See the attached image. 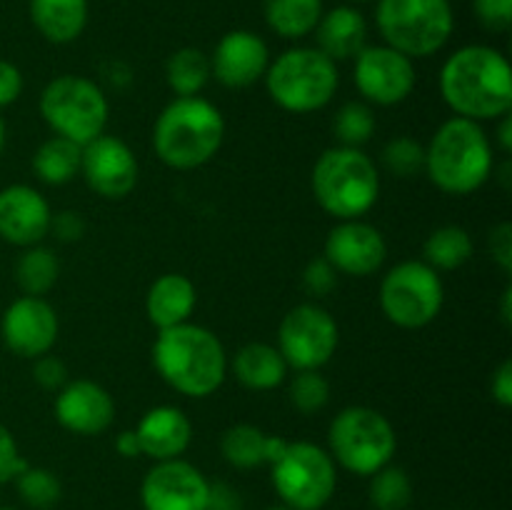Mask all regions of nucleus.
Wrapping results in <instances>:
<instances>
[{
	"mask_svg": "<svg viewBox=\"0 0 512 510\" xmlns=\"http://www.w3.org/2000/svg\"><path fill=\"white\" fill-rule=\"evenodd\" d=\"M33 378L40 388L53 393V390H60L65 383H68V368H65V363L60 358L45 353L40 355V358H35Z\"/></svg>",
	"mask_w": 512,
	"mask_h": 510,
	"instance_id": "obj_40",
	"label": "nucleus"
},
{
	"mask_svg": "<svg viewBox=\"0 0 512 510\" xmlns=\"http://www.w3.org/2000/svg\"><path fill=\"white\" fill-rule=\"evenodd\" d=\"M268 510H290V508H288V505H285V508H268Z\"/></svg>",
	"mask_w": 512,
	"mask_h": 510,
	"instance_id": "obj_52",
	"label": "nucleus"
},
{
	"mask_svg": "<svg viewBox=\"0 0 512 510\" xmlns=\"http://www.w3.org/2000/svg\"><path fill=\"white\" fill-rule=\"evenodd\" d=\"M270 50L258 33L230 30L218 40L210 58V75L225 88H250L265 78Z\"/></svg>",
	"mask_w": 512,
	"mask_h": 510,
	"instance_id": "obj_18",
	"label": "nucleus"
},
{
	"mask_svg": "<svg viewBox=\"0 0 512 510\" xmlns=\"http://www.w3.org/2000/svg\"><path fill=\"white\" fill-rule=\"evenodd\" d=\"M23 90V75L8 60H0V108L15 103Z\"/></svg>",
	"mask_w": 512,
	"mask_h": 510,
	"instance_id": "obj_44",
	"label": "nucleus"
},
{
	"mask_svg": "<svg viewBox=\"0 0 512 510\" xmlns=\"http://www.w3.org/2000/svg\"><path fill=\"white\" fill-rule=\"evenodd\" d=\"M265 23L275 35L285 40H300L318 25L323 0H263Z\"/></svg>",
	"mask_w": 512,
	"mask_h": 510,
	"instance_id": "obj_26",
	"label": "nucleus"
},
{
	"mask_svg": "<svg viewBox=\"0 0 512 510\" xmlns=\"http://www.w3.org/2000/svg\"><path fill=\"white\" fill-rule=\"evenodd\" d=\"M375 25L388 48L415 60L448 45L455 15L450 0H378Z\"/></svg>",
	"mask_w": 512,
	"mask_h": 510,
	"instance_id": "obj_6",
	"label": "nucleus"
},
{
	"mask_svg": "<svg viewBox=\"0 0 512 510\" xmlns=\"http://www.w3.org/2000/svg\"><path fill=\"white\" fill-rule=\"evenodd\" d=\"M55 418L75 435H100L113 425L115 403L93 380H68L55 398Z\"/></svg>",
	"mask_w": 512,
	"mask_h": 510,
	"instance_id": "obj_19",
	"label": "nucleus"
},
{
	"mask_svg": "<svg viewBox=\"0 0 512 510\" xmlns=\"http://www.w3.org/2000/svg\"><path fill=\"white\" fill-rule=\"evenodd\" d=\"M80 175L95 195L105 200H120L138 185V158L128 143L115 135H98L83 145Z\"/></svg>",
	"mask_w": 512,
	"mask_h": 510,
	"instance_id": "obj_14",
	"label": "nucleus"
},
{
	"mask_svg": "<svg viewBox=\"0 0 512 510\" xmlns=\"http://www.w3.org/2000/svg\"><path fill=\"white\" fill-rule=\"evenodd\" d=\"M153 365L170 388L188 398H208L228 375V355L218 335L190 320L158 330Z\"/></svg>",
	"mask_w": 512,
	"mask_h": 510,
	"instance_id": "obj_2",
	"label": "nucleus"
},
{
	"mask_svg": "<svg viewBox=\"0 0 512 510\" xmlns=\"http://www.w3.org/2000/svg\"><path fill=\"white\" fill-rule=\"evenodd\" d=\"M3 148H5V123L3 118H0V153H3Z\"/></svg>",
	"mask_w": 512,
	"mask_h": 510,
	"instance_id": "obj_50",
	"label": "nucleus"
},
{
	"mask_svg": "<svg viewBox=\"0 0 512 510\" xmlns=\"http://www.w3.org/2000/svg\"><path fill=\"white\" fill-rule=\"evenodd\" d=\"M80 158H83V145L53 135L35 150L33 170L43 183L65 185L80 175Z\"/></svg>",
	"mask_w": 512,
	"mask_h": 510,
	"instance_id": "obj_27",
	"label": "nucleus"
},
{
	"mask_svg": "<svg viewBox=\"0 0 512 510\" xmlns=\"http://www.w3.org/2000/svg\"><path fill=\"white\" fill-rule=\"evenodd\" d=\"M25 468H28V460L18 453L13 433L0 423V485L18 478Z\"/></svg>",
	"mask_w": 512,
	"mask_h": 510,
	"instance_id": "obj_39",
	"label": "nucleus"
},
{
	"mask_svg": "<svg viewBox=\"0 0 512 510\" xmlns=\"http://www.w3.org/2000/svg\"><path fill=\"white\" fill-rule=\"evenodd\" d=\"M288 448V440L280 438V435H265V463L273 465L280 455Z\"/></svg>",
	"mask_w": 512,
	"mask_h": 510,
	"instance_id": "obj_47",
	"label": "nucleus"
},
{
	"mask_svg": "<svg viewBox=\"0 0 512 510\" xmlns=\"http://www.w3.org/2000/svg\"><path fill=\"white\" fill-rule=\"evenodd\" d=\"M440 95L458 118L500 120L512 110L508 58L490 45H465L440 70Z\"/></svg>",
	"mask_w": 512,
	"mask_h": 510,
	"instance_id": "obj_1",
	"label": "nucleus"
},
{
	"mask_svg": "<svg viewBox=\"0 0 512 510\" xmlns=\"http://www.w3.org/2000/svg\"><path fill=\"white\" fill-rule=\"evenodd\" d=\"M198 303V290L193 280L180 273H165L150 285L145 298V313L158 330L188 323Z\"/></svg>",
	"mask_w": 512,
	"mask_h": 510,
	"instance_id": "obj_23",
	"label": "nucleus"
},
{
	"mask_svg": "<svg viewBox=\"0 0 512 510\" xmlns=\"http://www.w3.org/2000/svg\"><path fill=\"white\" fill-rule=\"evenodd\" d=\"M233 373L250 390H273L288 375V363L278 348L268 343H248L235 353Z\"/></svg>",
	"mask_w": 512,
	"mask_h": 510,
	"instance_id": "obj_25",
	"label": "nucleus"
},
{
	"mask_svg": "<svg viewBox=\"0 0 512 510\" xmlns=\"http://www.w3.org/2000/svg\"><path fill=\"white\" fill-rule=\"evenodd\" d=\"M115 450H118L123 458H140L143 450H140V440L135 435V430H123V433L115 438Z\"/></svg>",
	"mask_w": 512,
	"mask_h": 510,
	"instance_id": "obj_46",
	"label": "nucleus"
},
{
	"mask_svg": "<svg viewBox=\"0 0 512 510\" xmlns=\"http://www.w3.org/2000/svg\"><path fill=\"white\" fill-rule=\"evenodd\" d=\"M223 458L240 470L258 468L265 463V433L250 423L233 425L220 440Z\"/></svg>",
	"mask_w": 512,
	"mask_h": 510,
	"instance_id": "obj_31",
	"label": "nucleus"
},
{
	"mask_svg": "<svg viewBox=\"0 0 512 510\" xmlns=\"http://www.w3.org/2000/svg\"><path fill=\"white\" fill-rule=\"evenodd\" d=\"M315 33H318V50L328 55L333 63L355 60L360 50L368 45V23L353 5H338L320 15Z\"/></svg>",
	"mask_w": 512,
	"mask_h": 510,
	"instance_id": "obj_22",
	"label": "nucleus"
},
{
	"mask_svg": "<svg viewBox=\"0 0 512 510\" xmlns=\"http://www.w3.org/2000/svg\"><path fill=\"white\" fill-rule=\"evenodd\" d=\"M165 80L178 98H193L208 85L210 58L200 48H180L165 63Z\"/></svg>",
	"mask_w": 512,
	"mask_h": 510,
	"instance_id": "obj_29",
	"label": "nucleus"
},
{
	"mask_svg": "<svg viewBox=\"0 0 512 510\" xmlns=\"http://www.w3.org/2000/svg\"><path fill=\"white\" fill-rule=\"evenodd\" d=\"M353 78L368 103L385 108L408 100L418 83L413 60L388 45H365L355 58Z\"/></svg>",
	"mask_w": 512,
	"mask_h": 510,
	"instance_id": "obj_13",
	"label": "nucleus"
},
{
	"mask_svg": "<svg viewBox=\"0 0 512 510\" xmlns=\"http://www.w3.org/2000/svg\"><path fill=\"white\" fill-rule=\"evenodd\" d=\"M490 395L500 408H510L512 405V360L505 358L503 363L495 368L493 380H490Z\"/></svg>",
	"mask_w": 512,
	"mask_h": 510,
	"instance_id": "obj_43",
	"label": "nucleus"
},
{
	"mask_svg": "<svg viewBox=\"0 0 512 510\" xmlns=\"http://www.w3.org/2000/svg\"><path fill=\"white\" fill-rule=\"evenodd\" d=\"M40 115L55 135L85 145L105 133L108 98L83 75H58L40 93Z\"/></svg>",
	"mask_w": 512,
	"mask_h": 510,
	"instance_id": "obj_9",
	"label": "nucleus"
},
{
	"mask_svg": "<svg viewBox=\"0 0 512 510\" xmlns=\"http://www.w3.org/2000/svg\"><path fill=\"white\" fill-rule=\"evenodd\" d=\"M383 165L390 175L395 178H415V175L425 173V148L418 140L400 135L385 143L383 148Z\"/></svg>",
	"mask_w": 512,
	"mask_h": 510,
	"instance_id": "obj_36",
	"label": "nucleus"
},
{
	"mask_svg": "<svg viewBox=\"0 0 512 510\" xmlns=\"http://www.w3.org/2000/svg\"><path fill=\"white\" fill-rule=\"evenodd\" d=\"M333 133L340 145L348 148H360L368 143L375 133V113L368 103L360 100H350L343 108L335 113L333 120Z\"/></svg>",
	"mask_w": 512,
	"mask_h": 510,
	"instance_id": "obj_33",
	"label": "nucleus"
},
{
	"mask_svg": "<svg viewBox=\"0 0 512 510\" xmlns=\"http://www.w3.org/2000/svg\"><path fill=\"white\" fill-rule=\"evenodd\" d=\"M50 230L63 243H78L85 235V220L75 210H60V213H55L50 218Z\"/></svg>",
	"mask_w": 512,
	"mask_h": 510,
	"instance_id": "obj_41",
	"label": "nucleus"
},
{
	"mask_svg": "<svg viewBox=\"0 0 512 510\" xmlns=\"http://www.w3.org/2000/svg\"><path fill=\"white\" fill-rule=\"evenodd\" d=\"M210 483L185 460H160L148 470L140 488L145 510H205Z\"/></svg>",
	"mask_w": 512,
	"mask_h": 510,
	"instance_id": "obj_15",
	"label": "nucleus"
},
{
	"mask_svg": "<svg viewBox=\"0 0 512 510\" xmlns=\"http://www.w3.org/2000/svg\"><path fill=\"white\" fill-rule=\"evenodd\" d=\"M500 318H503L505 325L512 323V288L508 285L503 293V305H500Z\"/></svg>",
	"mask_w": 512,
	"mask_h": 510,
	"instance_id": "obj_49",
	"label": "nucleus"
},
{
	"mask_svg": "<svg viewBox=\"0 0 512 510\" xmlns=\"http://www.w3.org/2000/svg\"><path fill=\"white\" fill-rule=\"evenodd\" d=\"M320 208L338 220H358L378 203L380 173L363 148H328L310 175Z\"/></svg>",
	"mask_w": 512,
	"mask_h": 510,
	"instance_id": "obj_5",
	"label": "nucleus"
},
{
	"mask_svg": "<svg viewBox=\"0 0 512 510\" xmlns=\"http://www.w3.org/2000/svg\"><path fill=\"white\" fill-rule=\"evenodd\" d=\"M135 435H138L143 455L160 463V460L180 458L188 450L193 440V425L188 415L175 405H158L140 418Z\"/></svg>",
	"mask_w": 512,
	"mask_h": 510,
	"instance_id": "obj_21",
	"label": "nucleus"
},
{
	"mask_svg": "<svg viewBox=\"0 0 512 510\" xmlns=\"http://www.w3.org/2000/svg\"><path fill=\"white\" fill-rule=\"evenodd\" d=\"M30 20L48 43H73L88 25V0H30Z\"/></svg>",
	"mask_w": 512,
	"mask_h": 510,
	"instance_id": "obj_24",
	"label": "nucleus"
},
{
	"mask_svg": "<svg viewBox=\"0 0 512 510\" xmlns=\"http://www.w3.org/2000/svg\"><path fill=\"white\" fill-rule=\"evenodd\" d=\"M353 3H368V0H353Z\"/></svg>",
	"mask_w": 512,
	"mask_h": 510,
	"instance_id": "obj_53",
	"label": "nucleus"
},
{
	"mask_svg": "<svg viewBox=\"0 0 512 510\" xmlns=\"http://www.w3.org/2000/svg\"><path fill=\"white\" fill-rule=\"evenodd\" d=\"M493 145L483 125L453 115L425 148V175L448 195H470L493 175Z\"/></svg>",
	"mask_w": 512,
	"mask_h": 510,
	"instance_id": "obj_3",
	"label": "nucleus"
},
{
	"mask_svg": "<svg viewBox=\"0 0 512 510\" xmlns=\"http://www.w3.org/2000/svg\"><path fill=\"white\" fill-rule=\"evenodd\" d=\"M15 480H18V493L23 503L35 510L53 508L60 495H63V485H60L58 475L45 468H30L28 465Z\"/></svg>",
	"mask_w": 512,
	"mask_h": 510,
	"instance_id": "obj_35",
	"label": "nucleus"
},
{
	"mask_svg": "<svg viewBox=\"0 0 512 510\" xmlns=\"http://www.w3.org/2000/svg\"><path fill=\"white\" fill-rule=\"evenodd\" d=\"M273 485L290 510H320L335 493L338 470L328 450L298 440L273 463Z\"/></svg>",
	"mask_w": 512,
	"mask_h": 510,
	"instance_id": "obj_11",
	"label": "nucleus"
},
{
	"mask_svg": "<svg viewBox=\"0 0 512 510\" xmlns=\"http://www.w3.org/2000/svg\"><path fill=\"white\" fill-rule=\"evenodd\" d=\"M340 330L333 315L315 303L295 305L278 328V350L288 368L320 370L338 350Z\"/></svg>",
	"mask_w": 512,
	"mask_h": 510,
	"instance_id": "obj_12",
	"label": "nucleus"
},
{
	"mask_svg": "<svg viewBox=\"0 0 512 510\" xmlns=\"http://www.w3.org/2000/svg\"><path fill=\"white\" fill-rule=\"evenodd\" d=\"M58 275V255L40 243L25 248L18 265H15V278H18L20 290H23L25 295H38V298H43V295L58 283Z\"/></svg>",
	"mask_w": 512,
	"mask_h": 510,
	"instance_id": "obj_30",
	"label": "nucleus"
},
{
	"mask_svg": "<svg viewBox=\"0 0 512 510\" xmlns=\"http://www.w3.org/2000/svg\"><path fill=\"white\" fill-rule=\"evenodd\" d=\"M288 398L298 413L315 415L328 405L330 383L320 370H298L288 385Z\"/></svg>",
	"mask_w": 512,
	"mask_h": 510,
	"instance_id": "obj_34",
	"label": "nucleus"
},
{
	"mask_svg": "<svg viewBox=\"0 0 512 510\" xmlns=\"http://www.w3.org/2000/svg\"><path fill=\"white\" fill-rule=\"evenodd\" d=\"M370 503L375 510H405L413 500V483L408 473L398 465H385L378 473L370 475Z\"/></svg>",
	"mask_w": 512,
	"mask_h": 510,
	"instance_id": "obj_32",
	"label": "nucleus"
},
{
	"mask_svg": "<svg viewBox=\"0 0 512 510\" xmlns=\"http://www.w3.org/2000/svg\"><path fill=\"white\" fill-rule=\"evenodd\" d=\"M205 510H243V498L228 483H210Z\"/></svg>",
	"mask_w": 512,
	"mask_h": 510,
	"instance_id": "obj_45",
	"label": "nucleus"
},
{
	"mask_svg": "<svg viewBox=\"0 0 512 510\" xmlns=\"http://www.w3.org/2000/svg\"><path fill=\"white\" fill-rule=\"evenodd\" d=\"M50 205L30 185L0 190V238L18 248L38 245L50 233Z\"/></svg>",
	"mask_w": 512,
	"mask_h": 510,
	"instance_id": "obj_20",
	"label": "nucleus"
},
{
	"mask_svg": "<svg viewBox=\"0 0 512 510\" xmlns=\"http://www.w3.org/2000/svg\"><path fill=\"white\" fill-rule=\"evenodd\" d=\"M338 65L318 48H290L265 70L270 98L288 113H315L338 93Z\"/></svg>",
	"mask_w": 512,
	"mask_h": 510,
	"instance_id": "obj_7",
	"label": "nucleus"
},
{
	"mask_svg": "<svg viewBox=\"0 0 512 510\" xmlns=\"http://www.w3.org/2000/svg\"><path fill=\"white\" fill-rule=\"evenodd\" d=\"M335 283H338V270H335L333 265L323 258V255L315 260H310V263L305 265L303 285L310 295H318V298H323V295H328L330 290L335 288Z\"/></svg>",
	"mask_w": 512,
	"mask_h": 510,
	"instance_id": "obj_38",
	"label": "nucleus"
},
{
	"mask_svg": "<svg viewBox=\"0 0 512 510\" xmlns=\"http://www.w3.org/2000/svg\"><path fill=\"white\" fill-rule=\"evenodd\" d=\"M330 458L355 475H373L393 460L398 435L380 410L350 405L333 418L328 430Z\"/></svg>",
	"mask_w": 512,
	"mask_h": 510,
	"instance_id": "obj_8",
	"label": "nucleus"
},
{
	"mask_svg": "<svg viewBox=\"0 0 512 510\" xmlns=\"http://www.w3.org/2000/svg\"><path fill=\"white\" fill-rule=\"evenodd\" d=\"M478 23L490 33H505L512 25V0H473Z\"/></svg>",
	"mask_w": 512,
	"mask_h": 510,
	"instance_id": "obj_37",
	"label": "nucleus"
},
{
	"mask_svg": "<svg viewBox=\"0 0 512 510\" xmlns=\"http://www.w3.org/2000/svg\"><path fill=\"white\" fill-rule=\"evenodd\" d=\"M323 258L338 273L368 278L383 268L388 258V243L383 233L365 220H340L325 238Z\"/></svg>",
	"mask_w": 512,
	"mask_h": 510,
	"instance_id": "obj_16",
	"label": "nucleus"
},
{
	"mask_svg": "<svg viewBox=\"0 0 512 510\" xmlns=\"http://www.w3.org/2000/svg\"><path fill=\"white\" fill-rule=\"evenodd\" d=\"M0 330H3L8 350H13L20 358L35 360L50 353L58 340V313L45 298L23 295L8 305Z\"/></svg>",
	"mask_w": 512,
	"mask_h": 510,
	"instance_id": "obj_17",
	"label": "nucleus"
},
{
	"mask_svg": "<svg viewBox=\"0 0 512 510\" xmlns=\"http://www.w3.org/2000/svg\"><path fill=\"white\" fill-rule=\"evenodd\" d=\"M490 255H493L495 263L500 265V270L510 273L512 270V225L500 223L490 230Z\"/></svg>",
	"mask_w": 512,
	"mask_h": 510,
	"instance_id": "obj_42",
	"label": "nucleus"
},
{
	"mask_svg": "<svg viewBox=\"0 0 512 510\" xmlns=\"http://www.w3.org/2000/svg\"><path fill=\"white\" fill-rule=\"evenodd\" d=\"M445 300L438 270L423 260H403L380 283V308L393 325L418 330L433 323Z\"/></svg>",
	"mask_w": 512,
	"mask_h": 510,
	"instance_id": "obj_10",
	"label": "nucleus"
},
{
	"mask_svg": "<svg viewBox=\"0 0 512 510\" xmlns=\"http://www.w3.org/2000/svg\"><path fill=\"white\" fill-rule=\"evenodd\" d=\"M225 120L218 105L193 95L170 100L153 128L155 155L173 170H193L218 155Z\"/></svg>",
	"mask_w": 512,
	"mask_h": 510,
	"instance_id": "obj_4",
	"label": "nucleus"
},
{
	"mask_svg": "<svg viewBox=\"0 0 512 510\" xmlns=\"http://www.w3.org/2000/svg\"><path fill=\"white\" fill-rule=\"evenodd\" d=\"M498 143H500V148L505 150V153H510V150H512V115L510 113L500 118Z\"/></svg>",
	"mask_w": 512,
	"mask_h": 510,
	"instance_id": "obj_48",
	"label": "nucleus"
},
{
	"mask_svg": "<svg viewBox=\"0 0 512 510\" xmlns=\"http://www.w3.org/2000/svg\"><path fill=\"white\" fill-rule=\"evenodd\" d=\"M473 258V238L460 225H443L433 230L423 245V263L433 270H458Z\"/></svg>",
	"mask_w": 512,
	"mask_h": 510,
	"instance_id": "obj_28",
	"label": "nucleus"
},
{
	"mask_svg": "<svg viewBox=\"0 0 512 510\" xmlns=\"http://www.w3.org/2000/svg\"><path fill=\"white\" fill-rule=\"evenodd\" d=\"M0 510H18V508H10V505H3V508H0Z\"/></svg>",
	"mask_w": 512,
	"mask_h": 510,
	"instance_id": "obj_51",
	"label": "nucleus"
}]
</instances>
